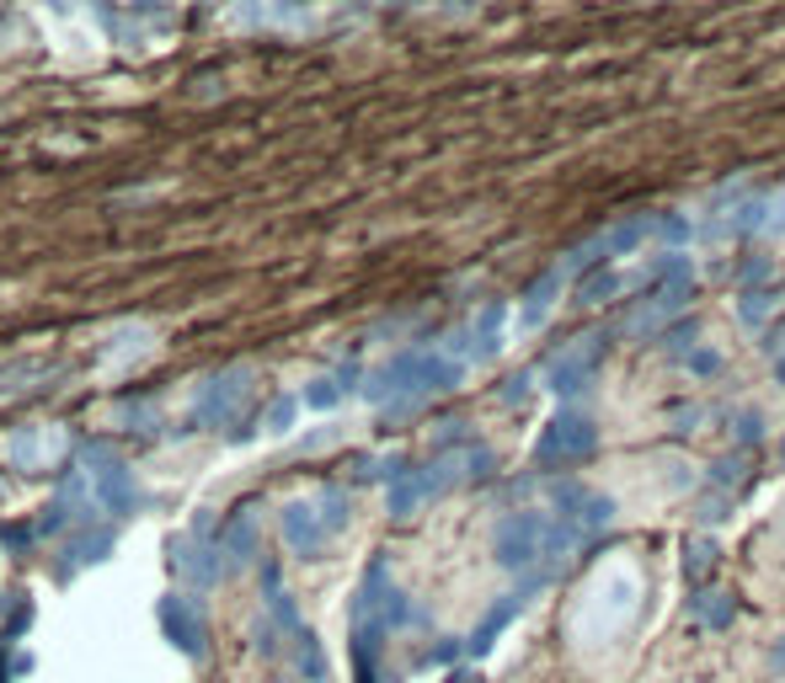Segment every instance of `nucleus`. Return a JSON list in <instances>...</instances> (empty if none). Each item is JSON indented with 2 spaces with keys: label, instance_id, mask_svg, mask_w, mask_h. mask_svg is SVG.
<instances>
[{
  "label": "nucleus",
  "instance_id": "f257e3e1",
  "mask_svg": "<svg viewBox=\"0 0 785 683\" xmlns=\"http://www.w3.org/2000/svg\"><path fill=\"white\" fill-rule=\"evenodd\" d=\"M572 545L578 539L550 513H513V519L497 523V561L508 571H524L530 582H550Z\"/></svg>",
  "mask_w": 785,
  "mask_h": 683
},
{
  "label": "nucleus",
  "instance_id": "f03ea898",
  "mask_svg": "<svg viewBox=\"0 0 785 683\" xmlns=\"http://www.w3.org/2000/svg\"><path fill=\"white\" fill-rule=\"evenodd\" d=\"M455 385H459V358H444V353H433V348H417V353H401V358L374 379L369 396L374 401L417 406L422 396H433V390H455Z\"/></svg>",
  "mask_w": 785,
  "mask_h": 683
},
{
  "label": "nucleus",
  "instance_id": "7ed1b4c3",
  "mask_svg": "<svg viewBox=\"0 0 785 683\" xmlns=\"http://www.w3.org/2000/svg\"><path fill=\"white\" fill-rule=\"evenodd\" d=\"M690 294H695V267H690V257H668V262H658V288L641 299L636 316H625V331H630V337L658 331L662 321H673V316L690 305Z\"/></svg>",
  "mask_w": 785,
  "mask_h": 683
},
{
  "label": "nucleus",
  "instance_id": "20e7f679",
  "mask_svg": "<svg viewBox=\"0 0 785 683\" xmlns=\"http://www.w3.org/2000/svg\"><path fill=\"white\" fill-rule=\"evenodd\" d=\"M593 443H599V428H593V417L578 411V406H561L545 428H539L535 439V465L545 470H556V465H578L593 454Z\"/></svg>",
  "mask_w": 785,
  "mask_h": 683
},
{
  "label": "nucleus",
  "instance_id": "39448f33",
  "mask_svg": "<svg viewBox=\"0 0 785 683\" xmlns=\"http://www.w3.org/2000/svg\"><path fill=\"white\" fill-rule=\"evenodd\" d=\"M550 508H556V523L578 539V545H588V539H599L610 523H615V502L604 497V491H593V486L582 481H561L556 491H550Z\"/></svg>",
  "mask_w": 785,
  "mask_h": 683
},
{
  "label": "nucleus",
  "instance_id": "423d86ee",
  "mask_svg": "<svg viewBox=\"0 0 785 683\" xmlns=\"http://www.w3.org/2000/svg\"><path fill=\"white\" fill-rule=\"evenodd\" d=\"M781 230H785V193H753V198H743L732 214L701 225L705 241H727V236H781Z\"/></svg>",
  "mask_w": 785,
  "mask_h": 683
},
{
  "label": "nucleus",
  "instance_id": "0eeeda50",
  "mask_svg": "<svg viewBox=\"0 0 785 683\" xmlns=\"http://www.w3.org/2000/svg\"><path fill=\"white\" fill-rule=\"evenodd\" d=\"M604 353H610V331H588L578 342H567L556 358L545 363V385H550L556 396H572V390H582V385L599 374Z\"/></svg>",
  "mask_w": 785,
  "mask_h": 683
},
{
  "label": "nucleus",
  "instance_id": "6e6552de",
  "mask_svg": "<svg viewBox=\"0 0 785 683\" xmlns=\"http://www.w3.org/2000/svg\"><path fill=\"white\" fill-rule=\"evenodd\" d=\"M502 316H508L502 305H487V310L455 337V353H465V358H492L497 337H502Z\"/></svg>",
  "mask_w": 785,
  "mask_h": 683
},
{
  "label": "nucleus",
  "instance_id": "1a4fd4ad",
  "mask_svg": "<svg viewBox=\"0 0 785 683\" xmlns=\"http://www.w3.org/2000/svg\"><path fill=\"white\" fill-rule=\"evenodd\" d=\"M785 305V288H748L743 299H738V316H743L753 331H764L770 326V316Z\"/></svg>",
  "mask_w": 785,
  "mask_h": 683
},
{
  "label": "nucleus",
  "instance_id": "9d476101",
  "mask_svg": "<svg viewBox=\"0 0 785 683\" xmlns=\"http://www.w3.org/2000/svg\"><path fill=\"white\" fill-rule=\"evenodd\" d=\"M519 603H524L519 593H513V599H502V608H492V614L476 625V636H470V651H492V641L502 636V630H508V619L519 614Z\"/></svg>",
  "mask_w": 785,
  "mask_h": 683
},
{
  "label": "nucleus",
  "instance_id": "9b49d317",
  "mask_svg": "<svg viewBox=\"0 0 785 683\" xmlns=\"http://www.w3.org/2000/svg\"><path fill=\"white\" fill-rule=\"evenodd\" d=\"M567 278V273H561V267H550V273H545V278L535 283V288H530V305H524V326H539L545 321V310H550V294H556V283Z\"/></svg>",
  "mask_w": 785,
  "mask_h": 683
},
{
  "label": "nucleus",
  "instance_id": "f8f14e48",
  "mask_svg": "<svg viewBox=\"0 0 785 683\" xmlns=\"http://www.w3.org/2000/svg\"><path fill=\"white\" fill-rule=\"evenodd\" d=\"M621 288H625L621 273H593V278L578 283V299L582 305H599V299H610V294H621Z\"/></svg>",
  "mask_w": 785,
  "mask_h": 683
},
{
  "label": "nucleus",
  "instance_id": "ddd939ff",
  "mask_svg": "<svg viewBox=\"0 0 785 683\" xmlns=\"http://www.w3.org/2000/svg\"><path fill=\"white\" fill-rule=\"evenodd\" d=\"M705 571H716V545H705V539H690V561H684V577H690V582H701Z\"/></svg>",
  "mask_w": 785,
  "mask_h": 683
},
{
  "label": "nucleus",
  "instance_id": "4468645a",
  "mask_svg": "<svg viewBox=\"0 0 785 683\" xmlns=\"http://www.w3.org/2000/svg\"><path fill=\"white\" fill-rule=\"evenodd\" d=\"M658 241L684 246L690 241V219H684V214H658Z\"/></svg>",
  "mask_w": 785,
  "mask_h": 683
},
{
  "label": "nucleus",
  "instance_id": "2eb2a0df",
  "mask_svg": "<svg viewBox=\"0 0 785 683\" xmlns=\"http://www.w3.org/2000/svg\"><path fill=\"white\" fill-rule=\"evenodd\" d=\"M695 614H701L705 625H716V630H721V625L732 619V603H727V593H721V603H695Z\"/></svg>",
  "mask_w": 785,
  "mask_h": 683
},
{
  "label": "nucleus",
  "instance_id": "dca6fc26",
  "mask_svg": "<svg viewBox=\"0 0 785 683\" xmlns=\"http://www.w3.org/2000/svg\"><path fill=\"white\" fill-rule=\"evenodd\" d=\"M759 433H764V422H759V411H753V417H738V439H743V443H748V439L759 443Z\"/></svg>",
  "mask_w": 785,
  "mask_h": 683
},
{
  "label": "nucleus",
  "instance_id": "f3484780",
  "mask_svg": "<svg viewBox=\"0 0 785 683\" xmlns=\"http://www.w3.org/2000/svg\"><path fill=\"white\" fill-rule=\"evenodd\" d=\"M775 668H785V646H781V651H775Z\"/></svg>",
  "mask_w": 785,
  "mask_h": 683
}]
</instances>
